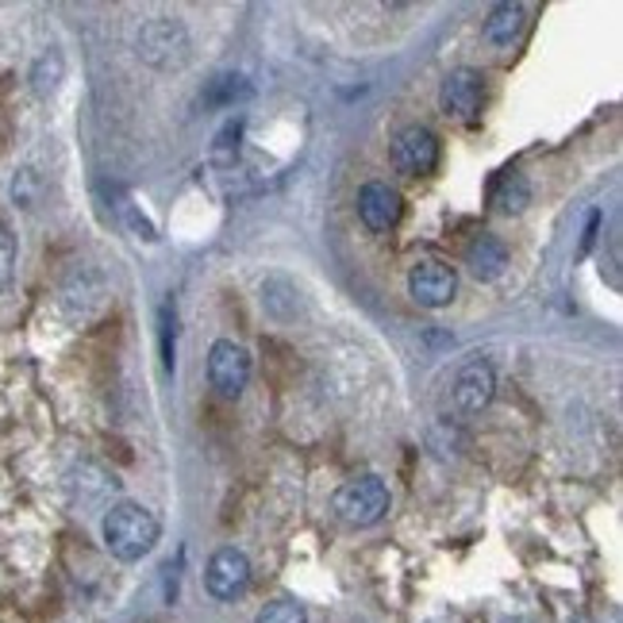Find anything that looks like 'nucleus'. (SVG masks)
Masks as SVG:
<instances>
[{
  "mask_svg": "<svg viewBox=\"0 0 623 623\" xmlns=\"http://www.w3.org/2000/svg\"><path fill=\"white\" fill-rule=\"evenodd\" d=\"M239 139H243V119H231L220 135H216V147H212V159L216 166H235V154H239Z\"/></svg>",
  "mask_w": 623,
  "mask_h": 623,
  "instance_id": "obj_17",
  "label": "nucleus"
},
{
  "mask_svg": "<svg viewBox=\"0 0 623 623\" xmlns=\"http://www.w3.org/2000/svg\"><path fill=\"white\" fill-rule=\"evenodd\" d=\"M465 266L477 281H497L508 266V246L497 235H474L465 246Z\"/></svg>",
  "mask_w": 623,
  "mask_h": 623,
  "instance_id": "obj_11",
  "label": "nucleus"
},
{
  "mask_svg": "<svg viewBox=\"0 0 623 623\" xmlns=\"http://www.w3.org/2000/svg\"><path fill=\"white\" fill-rule=\"evenodd\" d=\"M12 266H16V239L0 223V289L12 281Z\"/></svg>",
  "mask_w": 623,
  "mask_h": 623,
  "instance_id": "obj_20",
  "label": "nucleus"
},
{
  "mask_svg": "<svg viewBox=\"0 0 623 623\" xmlns=\"http://www.w3.org/2000/svg\"><path fill=\"white\" fill-rule=\"evenodd\" d=\"M393 166L404 177H427L439 166V135L424 124H412L396 135L393 142Z\"/></svg>",
  "mask_w": 623,
  "mask_h": 623,
  "instance_id": "obj_7",
  "label": "nucleus"
},
{
  "mask_svg": "<svg viewBox=\"0 0 623 623\" xmlns=\"http://www.w3.org/2000/svg\"><path fill=\"white\" fill-rule=\"evenodd\" d=\"M493 205H497L505 216H520L523 208L531 205V185H528V177L516 174V170L500 174L497 185H493Z\"/></svg>",
  "mask_w": 623,
  "mask_h": 623,
  "instance_id": "obj_13",
  "label": "nucleus"
},
{
  "mask_svg": "<svg viewBox=\"0 0 623 623\" xmlns=\"http://www.w3.org/2000/svg\"><path fill=\"white\" fill-rule=\"evenodd\" d=\"M332 512L335 520L347 523V528H373V523H381L389 512V485L373 474L343 482L332 497Z\"/></svg>",
  "mask_w": 623,
  "mask_h": 623,
  "instance_id": "obj_2",
  "label": "nucleus"
},
{
  "mask_svg": "<svg viewBox=\"0 0 623 623\" xmlns=\"http://www.w3.org/2000/svg\"><path fill=\"white\" fill-rule=\"evenodd\" d=\"M62 73H66V66H62V55L58 50H47V55L35 62V70H32V89L39 96H50L58 89V81H62Z\"/></svg>",
  "mask_w": 623,
  "mask_h": 623,
  "instance_id": "obj_16",
  "label": "nucleus"
},
{
  "mask_svg": "<svg viewBox=\"0 0 623 623\" xmlns=\"http://www.w3.org/2000/svg\"><path fill=\"white\" fill-rule=\"evenodd\" d=\"M523 27H528V9L508 0V4H497V9L489 12V20H485V39H489L493 47H516Z\"/></svg>",
  "mask_w": 623,
  "mask_h": 623,
  "instance_id": "obj_12",
  "label": "nucleus"
},
{
  "mask_svg": "<svg viewBox=\"0 0 623 623\" xmlns=\"http://www.w3.org/2000/svg\"><path fill=\"white\" fill-rule=\"evenodd\" d=\"M597 228H600V212H592V216H589V228H585V243H581V251H589V246L597 243Z\"/></svg>",
  "mask_w": 623,
  "mask_h": 623,
  "instance_id": "obj_21",
  "label": "nucleus"
},
{
  "mask_svg": "<svg viewBox=\"0 0 623 623\" xmlns=\"http://www.w3.org/2000/svg\"><path fill=\"white\" fill-rule=\"evenodd\" d=\"M358 216H362V223L370 231L385 235V231H393L396 223H401L404 197L389 182H366L362 189H358Z\"/></svg>",
  "mask_w": 623,
  "mask_h": 623,
  "instance_id": "obj_10",
  "label": "nucleus"
},
{
  "mask_svg": "<svg viewBox=\"0 0 623 623\" xmlns=\"http://www.w3.org/2000/svg\"><path fill=\"white\" fill-rule=\"evenodd\" d=\"M135 50L154 70H182L189 62V32L177 16H154L139 27Z\"/></svg>",
  "mask_w": 623,
  "mask_h": 623,
  "instance_id": "obj_3",
  "label": "nucleus"
},
{
  "mask_svg": "<svg viewBox=\"0 0 623 623\" xmlns=\"http://www.w3.org/2000/svg\"><path fill=\"white\" fill-rule=\"evenodd\" d=\"M162 523L150 508L135 505V500H119L104 516V543L119 562H139L159 546Z\"/></svg>",
  "mask_w": 623,
  "mask_h": 623,
  "instance_id": "obj_1",
  "label": "nucleus"
},
{
  "mask_svg": "<svg viewBox=\"0 0 623 623\" xmlns=\"http://www.w3.org/2000/svg\"><path fill=\"white\" fill-rule=\"evenodd\" d=\"M208 385L220 396L235 401L243 396V389L251 385V355H246L243 343L235 339H216L208 350Z\"/></svg>",
  "mask_w": 623,
  "mask_h": 623,
  "instance_id": "obj_5",
  "label": "nucleus"
},
{
  "mask_svg": "<svg viewBox=\"0 0 623 623\" xmlns=\"http://www.w3.org/2000/svg\"><path fill=\"white\" fill-rule=\"evenodd\" d=\"M493 393H497V373L485 358H470V362L458 370L454 378V404L465 416H477L493 404Z\"/></svg>",
  "mask_w": 623,
  "mask_h": 623,
  "instance_id": "obj_9",
  "label": "nucleus"
},
{
  "mask_svg": "<svg viewBox=\"0 0 623 623\" xmlns=\"http://www.w3.org/2000/svg\"><path fill=\"white\" fill-rule=\"evenodd\" d=\"M254 623H308V615H304V608H300L297 600L281 597V600H269Z\"/></svg>",
  "mask_w": 623,
  "mask_h": 623,
  "instance_id": "obj_18",
  "label": "nucleus"
},
{
  "mask_svg": "<svg viewBox=\"0 0 623 623\" xmlns=\"http://www.w3.org/2000/svg\"><path fill=\"white\" fill-rule=\"evenodd\" d=\"M485 104V73L474 70V66H458V70L447 73L439 89V108L442 116L458 119V124H474L482 116Z\"/></svg>",
  "mask_w": 623,
  "mask_h": 623,
  "instance_id": "obj_4",
  "label": "nucleus"
},
{
  "mask_svg": "<svg viewBox=\"0 0 623 623\" xmlns=\"http://www.w3.org/2000/svg\"><path fill=\"white\" fill-rule=\"evenodd\" d=\"M246 93H251V85H246L243 73H216V78L208 81V89H205V104H208V108H212V104L231 108V104L243 101Z\"/></svg>",
  "mask_w": 623,
  "mask_h": 623,
  "instance_id": "obj_15",
  "label": "nucleus"
},
{
  "mask_svg": "<svg viewBox=\"0 0 623 623\" xmlns=\"http://www.w3.org/2000/svg\"><path fill=\"white\" fill-rule=\"evenodd\" d=\"M408 292L419 308H447L458 297V274L442 258H419L408 269Z\"/></svg>",
  "mask_w": 623,
  "mask_h": 623,
  "instance_id": "obj_8",
  "label": "nucleus"
},
{
  "mask_svg": "<svg viewBox=\"0 0 623 623\" xmlns=\"http://www.w3.org/2000/svg\"><path fill=\"white\" fill-rule=\"evenodd\" d=\"M205 589L212 600H239L246 589H251V558L235 546H220V551L208 558V569H205Z\"/></svg>",
  "mask_w": 623,
  "mask_h": 623,
  "instance_id": "obj_6",
  "label": "nucleus"
},
{
  "mask_svg": "<svg viewBox=\"0 0 623 623\" xmlns=\"http://www.w3.org/2000/svg\"><path fill=\"white\" fill-rule=\"evenodd\" d=\"M159 355H162V370L174 373V366H177V308H174V300H162L159 304Z\"/></svg>",
  "mask_w": 623,
  "mask_h": 623,
  "instance_id": "obj_14",
  "label": "nucleus"
},
{
  "mask_svg": "<svg viewBox=\"0 0 623 623\" xmlns=\"http://www.w3.org/2000/svg\"><path fill=\"white\" fill-rule=\"evenodd\" d=\"M12 197H16L20 208H35V200H39V174L35 170H20L16 182H12Z\"/></svg>",
  "mask_w": 623,
  "mask_h": 623,
  "instance_id": "obj_19",
  "label": "nucleus"
},
{
  "mask_svg": "<svg viewBox=\"0 0 623 623\" xmlns=\"http://www.w3.org/2000/svg\"><path fill=\"white\" fill-rule=\"evenodd\" d=\"M508 623H531V620H508Z\"/></svg>",
  "mask_w": 623,
  "mask_h": 623,
  "instance_id": "obj_22",
  "label": "nucleus"
}]
</instances>
